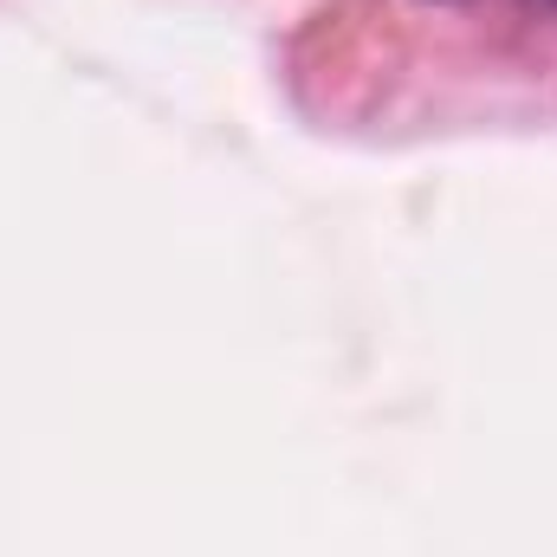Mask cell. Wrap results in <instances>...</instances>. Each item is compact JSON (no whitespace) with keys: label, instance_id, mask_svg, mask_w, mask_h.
<instances>
[]
</instances>
